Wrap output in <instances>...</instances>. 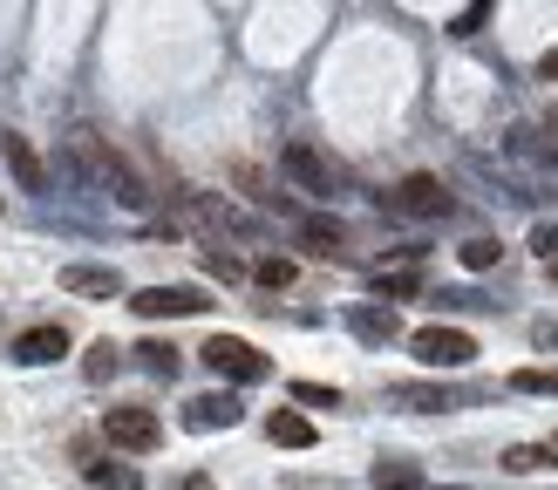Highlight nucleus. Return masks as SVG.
Listing matches in <instances>:
<instances>
[{"label":"nucleus","instance_id":"nucleus-2","mask_svg":"<svg viewBox=\"0 0 558 490\" xmlns=\"http://www.w3.org/2000/svg\"><path fill=\"white\" fill-rule=\"evenodd\" d=\"M409 347H415V362H429V368H470L477 362V341H470L463 327H415Z\"/></svg>","mask_w":558,"mask_h":490},{"label":"nucleus","instance_id":"nucleus-18","mask_svg":"<svg viewBox=\"0 0 558 490\" xmlns=\"http://www.w3.org/2000/svg\"><path fill=\"white\" fill-rule=\"evenodd\" d=\"M551 456H558L551 443H511V450H505V470H511V477H532V470H545Z\"/></svg>","mask_w":558,"mask_h":490},{"label":"nucleus","instance_id":"nucleus-17","mask_svg":"<svg viewBox=\"0 0 558 490\" xmlns=\"http://www.w3.org/2000/svg\"><path fill=\"white\" fill-rule=\"evenodd\" d=\"M300 238H306V253H320V259H333L341 253V225H333V218H300Z\"/></svg>","mask_w":558,"mask_h":490},{"label":"nucleus","instance_id":"nucleus-21","mask_svg":"<svg viewBox=\"0 0 558 490\" xmlns=\"http://www.w3.org/2000/svg\"><path fill=\"white\" fill-rule=\"evenodd\" d=\"M253 280H259L266 293H287V286H293V259H279V253L259 259V266H253Z\"/></svg>","mask_w":558,"mask_h":490},{"label":"nucleus","instance_id":"nucleus-1","mask_svg":"<svg viewBox=\"0 0 558 490\" xmlns=\"http://www.w3.org/2000/svg\"><path fill=\"white\" fill-rule=\"evenodd\" d=\"M69 157H75V171L89 177V184H102L109 198H123V205H144V184H136V171L102 144V136H89V130H75L69 136Z\"/></svg>","mask_w":558,"mask_h":490},{"label":"nucleus","instance_id":"nucleus-19","mask_svg":"<svg viewBox=\"0 0 558 490\" xmlns=\"http://www.w3.org/2000/svg\"><path fill=\"white\" fill-rule=\"evenodd\" d=\"M89 477H96V490H144V477L130 463H89Z\"/></svg>","mask_w":558,"mask_h":490},{"label":"nucleus","instance_id":"nucleus-12","mask_svg":"<svg viewBox=\"0 0 558 490\" xmlns=\"http://www.w3.org/2000/svg\"><path fill=\"white\" fill-rule=\"evenodd\" d=\"M184 422L191 429H239L245 422V402L239 395H198V402L184 408Z\"/></svg>","mask_w":558,"mask_h":490},{"label":"nucleus","instance_id":"nucleus-10","mask_svg":"<svg viewBox=\"0 0 558 490\" xmlns=\"http://www.w3.org/2000/svg\"><path fill=\"white\" fill-rule=\"evenodd\" d=\"M388 402H396V408H415V416H442V408H457L463 395L442 389V381H396V389H388Z\"/></svg>","mask_w":558,"mask_h":490},{"label":"nucleus","instance_id":"nucleus-13","mask_svg":"<svg viewBox=\"0 0 558 490\" xmlns=\"http://www.w3.org/2000/svg\"><path fill=\"white\" fill-rule=\"evenodd\" d=\"M62 293H75V299H117L123 280L109 266H62Z\"/></svg>","mask_w":558,"mask_h":490},{"label":"nucleus","instance_id":"nucleus-23","mask_svg":"<svg viewBox=\"0 0 558 490\" xmlns=\"http://www.w3.org/2000/svg\"><path fill=\"white\" fill-rule=\"evenodd\" d=\"M497 259H505V245H497V238H470V245H463V266H470V272H490Z\"/></svg>","mask_w":558,"mask_h":490},{"label":"nucleus","instance_id":"nucleus-5","mask_svg":"<svg viewBox=\"0 0 558 490\" xmlns=\"http://www.w3.org/2000/svg\"><path fill=\"white\" fill-rule=\"evenodd\" d=\"M130 307L144 314V320H178V314H205L211 293H205V286H144Z\"/></svg>","mask_w":558,"mask_h":490},{"label":"nucleus","instance_id":"nucleus-11","mask_svg":"<svg viewBox=\"0 0 558 490\" xmlns=\"http://www.w3.org/2000/svg\"><path fill=\"white\" fill-rule=\"evenodd\" d=\"M62 354H69L62 327H27V334H14V362H27V368H48V362H62Z\"/></svg>","mask_w":558,"mask_h":490},{"label":"nucleus","instance_id":"nucleus-7","mask_svg":"<svg viewBox=\"0 0 558 490\" xmlns=\"http://www.w3.org/2000/svg\"><path fill=\"white\" fill-rule=\"evenodd\" d=\"M279 163H287V177H293L300 191H314V198H333V163H327L314 144H300V136H293V144L279 150Z\"/></svg>","mask_w":558,"mask_h":490},{"label":"nucleus","instance_id":"nucleus-8","mask_svg":"<svg viewBox=\"0 0 558 490\" xmlns=\"http://www.w3.org/2000/svg\"><path fill=\"white\" fill-rule=\"evenodd\" d=\"M0 163H8V171H14V184L21 191H35V198H41V191H48V163L35 157V144H27V136H0Z\"/></svg>","mask_w":558,"mask_h":490},{"label":"nucleus","instance_id":"nucleus-28","mask_svg":"<svg viewBox=\"0 0 558 490\" xmlns=\"http://www.w3.org/2000/svg\"><path fill=\"white\" fill-rule=\"evenodd\" d=\"M484 14H490V0H470V8H463V21H457V35H477V27H484Z\"/></svg>","mask_w":558,"mask_h":490},{"label":"nucleus","instance_id":"nucleus-30","mask_svg":"<svg viewBox=\"0 0 558 490\" xmlns=\"http://www.w3.org/2000/svg\"><path fill=\"white\" fill-rule=\"evenodd\" d=\"M551 75H558V48H551V54H545V62H538V82H551Z\"/></svg>","mask_w":558,"mask_h":490},{"label":"nucleus","instance_id":"nucleus-16","mask_svg":"<svg viewBox=\"0 0 558 490\" xmlns=\"http://www.w3.org/2000/svg\"><path fill=\"white\" fill-rule=\"evenodd\" d=\"M375 490H423V463H409V456L375 463Z\"/></svg>","mask_w":558,"mask_h":490},{"label":"nucleus","instance_id":"nucleus-3","mask_svg":"<svg viewBox=\"0 0 558 490\" xmlns=\"http://www.w3.org/2000/svg\"><path fill=\"white\" fill-rule=\"evenodd\" d=\"M198 354H205V368L232 375V381H266V354L253 341H239V334H211Z\"/></svg>","mask_w":558,"mask_h":490},{"label":"nucleus","instance_id":"nucleus-29","mask_svg":"<svg viewBox=\"0 0 558 490\" xmlns=\"http://www.w3.org/2000/svg\"><path fill=\"white\" fill-rule=\"evenodd\" d=\"M538 347H558V327L551 320H538Z\"/></svg>","mask_w":558,"mask_h":490},{"label":"nucleus","instance_id":"nucleus-31","mask_svg":"<svg viewBox=\"0 0 558 490\" xmlns=\"http://www.w3.org/2000/svg\"><path fill=\"white\" fill-rule=\"evenodd\" d=\"M545 130H551V136H558V102H551V117H545Z\"/></svg>","mask_w":558,"mask_h":490},{"label":"nucleus","instance_id":"nucleus-20","mask_svg":"<svg viewBox=\"0 0 558 490\" xmlns=\"http://www.w3.org/2000/svg\"><path fill=\"white\" fill-rule=\"evenodd\" d=\"M117 362H123V347H117V341H96L89 362H82V375H89V381H109V375H117Z\"/></svg>","mask_w":558,"mask_h":490},{"label":"nucleus","instance_id":"nucleus-32","mask_svg":"<svg viewBox=\"0 0 558 490\" xmlns=\"http://www.w3.org/2000/svg\"><path fill=\"white\" fill-rule=\"evenodd\" d=\"M551 450H558V436H551Z\"/></svg>","mask_w":558,"mask_h":490},{"label":"nucleus","instance_id":"nucleus-4","mask_svg":"<svg viewBox=\"0 0 558 490\" xmlns=\"http://www.w3.org/2000/svg\"><path fill=\"white\" fill-rule=\"evenodd\" d=\"M388 211H402V218H450V191H442V177L415 171V177H402L396 191H388Z\"/></svg>","mask_w":558,"mask_h":490},{"label":"nucleus","instance_id":"nucleus-9","mask_svg":"<svg viewBox=\"0 0 558 490\" xmlns=\"http://www.w3.org/2000/svg\"><path fill=\"white\" fill-rule=\"evenodd\" d=\"M184 211L198 218V225H211V232H259L232 198H205V191H184Z\"/></svg>","mask_w":558,"mask_h":490},{"label":"nucleus","instance_id":"nucleus-26","mask_svg":"<svg viewBox=\"0 0 558 490\" xmlns=\"http://www.w3.org/2000/svg\"><path fill=\"white\" fill-rule=\"evenodd\" d=\"M532 253H538L545 266H558V225H532Z\"/></svg>","mask_w":558,"mask_h":490},{"label":"nucleus","instance_id":"nucleus-15","mask_svg":"<svg viewBox=\"0 0 558 490\" xmlns=\"http://www.w3.org/2000/svg\"><path fill=\"white\" fill-rule=\"evenodd\" d=\"M348 327H354L361 341H375V347H388V341L402 334V320H396V307H354V314H348Z\"/></svg>","mask_w":558,"mask_h":490},{"label":"nucleus","instance_id":"nucleus-6","mask_svg":"<svg viewBox=\"0 0 558 490\" xmlns=\"http://www.w3.org/2000/svg\"><path fill=\"white\" fill-rule=\"evenodd\" d=\"M102 436H109L117 450H157V443H163V422L150 416V408H109V416H102Z\"/></svg>","mask_w":558,"mask_h":490},{"label":"nucleus","instance_id":"nucleus-14","mask_svg":"<svg viewBox=\"0 0 558 490\" xmlns=\"http://www.w3.org/2000/svg\"><path fill=\"white\" fill-rule=\"evenodd\" d=\"M266 436H272L279 450H314V422H306L300 408H272V416H266Z\"/></svg>","mask_w":558,"mask_h":490},{"label":"nucleus","instance_id":"nucleus-24","mask_svg":"<svg viewBox=\"0 0 558 490\" xmlns=\"http://www.w3.org/2000/svg\"><path fill=\"white\" fill-rule=\"evenodd\" d=\"M293 402H306V408H341V389H327V381H293Z\"/></svg>","mask_w":558,"mask_h":490},{"label":"nucleus","instance_id":"nucleus-27","mask_svg":"<svg viewBox=\"0 0 558 490\" xmlns=\"http://www.w3.org/2000/svg\"><path fill=\"white\" fill-rule=\"evenodd\" d=\"M205 272H211V280H239V272H245V266H239L232 253H205Z\"/></svg>","mask_w":558,"mask_h":490},{"label":"nucleus","instance_id":"nucleus-25","mask_svg":"<svg viewBox=\"0 0 558 490\" xmlns=\"http://www.w3.org/2000/svg\"><path fill=\"white\" fill-rule=\"evenodd\" d=\"M136 354H144V368H150V375H178V347H163V341H144Z\"/></svg>","mask_w":558,"mask_h":490},{"label":"nucleus","instance_id":"nucleus-22","mask_svg":"<svg viewBox=\"0 0 558 490\" xmlns=\"http://www.w3.org/2000/svg\"><path fill=\"white\" fill-rule=\"evenodd\" d=\"M511 389H518V395H558V368H518Z\"/></svg>","mask_w":558,"mask_h":490}]
</instances>
